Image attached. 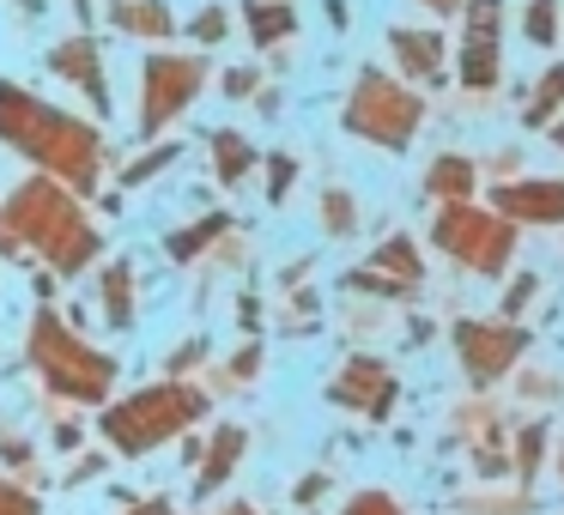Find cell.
I'll list each match as a JSON object with an SVG mask.
<instances>
[{"instance_id": "6da1fadb", "label": "cell", "mask_w": 564, "mask_h": 515, "mask_svg": "<svg viewBox=\"0 0 564 515\" xmlns=\"http://www.w3.org/2000/svg\"><path fill=\"white\" fill-rule=\"evenodd\" d=\"M0 146L25 152L37 171L62 176L74 195H98V176L110 164V146H104L98 128L43 103L37 91L13 86V79H0Z\"/></svg>"}, {"instance_id": "7a4b0ae2", "label": "cell", "mask_w": 564, "mask_h": 515, "mask_svg": "<svg viewBox=\"0 0 564 515\" xmlns=\"http://www.w3.org/2000/svg\"><path fill=\"white\" fill-rule=\"evenodd\" d=\"M0 219L13 224L19 249H31V255L55 273V280H79L86 267H98L104 237H98V224L86 219L79 195L62 183V176H50V171L25 176V183L7 195Z\"/></svg>"}, {"instance_id": "3957f363", "label": "cell", "mask_w": 564, "mask_h": 515, "mask_svg": "<svg viewBox=\"0 0 564 515\" xmlns=\"http://www.w3.org/2000/svg\"><path fill=\"white\" fill-rule=\"evenodd\" d=\"M207 406H213V394L200 388V382L164 376V382H152V388L122 394V401H104L98 437H104V449H110V454H122V461H140V454L164 449L171 437L195 430L200 418H207Z\"/></svg>"}, {"instance_id": "277c9868", "label": "cell", "mask_w": 564, "mask_h": 515, "mask_svg": "<svg viewBox=\"0 0 564 515\" xmlns=\"http://www.w3.org/2000/svg\"><path fill=\"white\" fill-rule=\"evenodd\" d=\"M25 358L37 370V382L50 388V401L62 406H104L122 382V364L116 352H98L74 321H62L50 304L31 316V333H25Z\"/></svg>"}, {"instance_id": "5b68a950", "label": "cell", "mask_w": 564, "mask_h": 515, "mask_svg": "<svg viewBox=\"0 0 564 515\" xmlns=\"http://www.w3.org/2000/svg\"><path fill=\"white\" fill-rule=\"evenodd\" d=\"M431 243H437V255H449L455 267L479 273V280H498L516 261V224L503 219L498 207L486 212V207H474V200H455V207H437Z\"/></svg>"}, {"instance_id": "8992f818", "label": "cell", "mask_w": 564, "mask_h": 515, "mask_svg": "<svg viewBox=\"0 0 564 515\" xmlns=\"http://www.w3.org/2000/svg\"><path fill=\"white\" fill-rule=\"evenodd\" d=\"M419 122H425V98L401 79H389L382 67H365L352 79V98H346V134L370 140L382 152H401L413 146Z\"/></svg>"}, {"instance_id": "52a82bcc", "label": "cell", "mask_w": 564, "mask_h": 515, "mask_svg": "<svg viewBox=\"0 0 564 515\" xmlns=\"http://www.w3.org/2000/svg\"><path fill=\"white\" fill-rule=\"evenodd\" d=\"M449 346H455V364H462V376L474 382L479 394L491 388V382H503L516 364H522L528 352V328L510 316L486 321V316H462L449 328Z\"/></svg>"}, {"instance_id": "ba28073f", "label": "cell", "mask_w": 564, "mask_h": 515, "mask_svg": "<svg viewBox=\"0 0 564 515\" xmlns=\"http://www.w3.org/2000/svg\"><path fill=\"white\" fill-rule=\"evenodd\" d=\"M207 86V62L200 55H147L140 62V134H164Z\"/></svg>"}, {"instance_id": "9c48e42d", "label": "cell", "mask_w": 564, "mask_h": 515, "mask_svg": "<svg viewBox=\"0 0 564 515\" xmlns=\"http://www.w3.org/2000/svg\"><path fill=\"white\" fill-rule=\"evenodd\" d=\"M328 401L334 406H346V413H358V418H370V425H382V418L401 406V376H394L382 358H370V352H358V358H346L340 370H334V382H328Z\"/></svg>"}, {"instance_id": "30bf717a", "label": "cell", "mask_w": 564, "mask_h": 515, "mask_svg": "<svg viewBox=\"0 0 564 515\" xmlns=\"http://www.w3.org/2000/svg\"><path fill=\"white\" fill-rule=\"evenodd\" d=\"M491 207L510 224H564V176H516L491 188Z\"/></svg>"}, {"instance_id": "8fae6325", "label": "cell", "mask_w": 564, "mask_h": 515, "mask_svg": "<svg viewBox=\"0 0 564 515\" xmlns=\"http://www.w3.org/2000/svg\"><path fill=\"white\" fill-rule=\"evenodd\" d=\"M249 454V430L243 425H219L207 442H200V461H195V497H219L231 485V473L243 467Z\"/></svg>"}, {"instance_id": "7c38bea8", "label": "cell", "mask_w": 564, "mask_h": 515, "mask_svg": "<svg viewBox=\"0 0 564 515\" xmlns=\"http://www.w3.org/2000/svg\"><path fill=\"white\" fill-rule=\"evenodd\" d=\"M50 74L74 79V86L98 103V116L110 110V86H104V62H98V43L91 37H67L62 50H50Z\"/></svg>"}, {"instance_id": "4fadbf2b", "label": "cell", "mask_w": 564, "mask_h": 515, "mask_svg": "<svg viewBox=\"0 0 564 515\" xmlns=\"http://www.w3.org/2000/svg\"><path fill=\"white\" fill-rule=\"evenodd\" d=\"M98 309H104V321H110L116 333L134 328V316H140V280H134V261H104V273H98Z\"/></svg>"}, {"instance_id": "5bb4252c", "label": "cell", "mask_w": 564, "mask_h": 515, "mask_svg": "<svg viewBox=\"0 0 564 515\" xmlns=\"http://www.w3.org/2000/svg\"><path fill=\"white\" fill-rule=\"evenodd\" d=\"M425 195H431V207L474 200V195H479V164L462 158V152H437V158L425 164Z\"/></svg>"}, {"instance_id": "9a60e30c", "label": "cell", "mask_w": 564, "mask_h": 515, "mask_svg": "<svg viewBox=\"0 0 564 515\" xmlns=\"http://www.w3.org/2000/svg\"><path fill=\"white\" fill-rule=\"evenodd\" d=\"M237 224H231V212H200L195 224H176L171 237H164V255L171 261H200V255H213V243H225V237H231Z\"/></svg>"}, {"instance_id": "2e32d148", "label": "cell", "mask_w": 564, "mask_h": 515, "mask_svg": "<svg viewBox=\"0 0 564 515\" xmlns=\"http://www.w3.org/2000/svg\"><path fill=\"white\" fill-rule=\"evenodd\" d=\"M389 50H394V62H401L413 79H443V37H437V31L394 25L389 31Z\"/></svg>"}, {"instance_id": "e0dca14e", "label": "cell", "mask_w": 564, "mask_h": 515, "mask_svg": "<svg viewBox=\"0 0 564 515\" xmlns=\"http://www.w3.org/2000/svg\"><path fill=\"white\" fill-rule=\"evenodd\" d=\"M534 509H540V503H534V485H510V491H503L498 479L455 497V515H534Z\"/></svg>"}, {"instance_id": "ac0fdd59", "label": "cell", "mask_w": 564, "mask_h": 515, "mask_svg": "<svg viewBox=\"0 0 564 515\" xmlns=\"http://www.w3.org/2000/svg\"><path fill=\"white\" fill-rule=\"evenodd\" d=\"M110 19L116 31H128V37H171L176 19L164 0H110Z\"/></svg>"}, {"instance_id": "d6986e66", "label": "cell", "mask_w": 564, "mask_h": 515, "mask_svg": "<svg viewBox=\"0 0 564 515\" xmlns=\"http://www.w3.org/2000/svg\"><path fill=\"white\" fill-rule=\"evenodd\" d=\"M503 74L498 62V37H486V31H467L462 43V91H491Z\"/></svg>"}, {"instance_id": "ffe728a7", "label": "cell", "mask_w": 564, "mask_h": 515, "mask_svg": "<svg viewBox=\"0 0 564 515\" xmlns=\"http://www.w3.org/2000/svg\"><path fill=\"white\" fill-rule=\"evenodd\" d=\"M370 267L377 273H389V280H406V285H425V255H419V243L413 237H382L377 249H370Z\"/></svg>"}, {"instance_id": "44dd1931", "label": "cell", "mask_w": 564, "mask_h": 515, "mask_svg": "<svg viewBox=\"0 0 564 515\" xmlns=\"http://www.w3.org/2000/svg\"><path fill=\"white\" fill-rule=\"evenodd\" d=\"M249 171H256V146H249L237 128H219V134H213V176H219L225 188H237Z\"/></svg>"}, {"instance_id": "7402d4cb", "label": "cell", "mask_w": 564, "mask_h": 515, "mask_svg": "<svg viewBox=\"0 0 564 515\" xmlns=\"http://www.w3.org/2000/svg\"><path fill=\"white\" fill-rule=\"evenodd\" d=\"M546 437H552V430L540 425V418L510 437V479H516V485H534V479H540V467H546Z\"/></svg>"}, {"instance_id": "603a6c76", "label": "cell", "mask_w": 564, "mask_h": 515, "mask_svg": "<svg viewBox=\"0 0 564 515\" xmlns=\"http://www.w3.org/2000/svg\"><path fill=\"white\" fill-rule=\"evenodd\" d=\"M243 19H249L256 50H273L285 31H297V13H292V7H280V0H243Z\"/></svg>"}, {"instance_id": "cb8c5ba5", "label": "cell", "mask_w": 564, "mask_h": 515, "mask_svg": "<svg viewBox=\"0 0 564 515\" xmlns=\"http://www.w3.org/2000/svg\"><path fill=\"white\" fill-rule=\"evenodd\" d=\"M564 110V62H552L546 74H540V86H534V98H528V110H522V122L528 128H546L552 116Z\"/></svg>"}, {"instance_id": "d4e9b609", "label": "cell", "mask_w": 564, "mask_h": 515, "mask_svg": "<svg viewBox=\"0 0 564 515\" xmlns=\"http://www.w3.org/2000/svg\"><path fill=\"white\" fill-rule=\"evenodd\" d=\"M346 292H358V297H389V304H413L419 285L389 280V273H377V267H358V273H346Z\"/></svg>"}, {"instance_id": "484cf974", "label": "cell", "mask_w": 564, "mask_h": 515, "mask_svg": "<svg viewBox=\"0 0 564 515\" xmlns=\"http://www.w3.org/2000/svg\"><path fill=\"white\" fill-rule=\"evenodd\" d=\"M467 461H474V479H479V485H491V479H510V449H503V437H474Z\"/></svg>"}, {"instance_id": "4316f807", "label": "cell", "mask_w": 564, "mask_h": 515, "mask_svg": "<svg viewBox=\"0 0 564 515\" xmlns=\"http://www.w3.org/2000/svg\"><path fill=\"white\" fill-rule=\"evenodd\" d=\"M322 231L328 237H352L358 231V207H352V195H346L340 183L322 188Z\"/></svg>"}, {"instance_id": "83f0119b", "label": "cell", "mask_w": 564, "mask_h": 515, "mask_svg": "<svg viewBox=\"0 0 564 515\" xmlns=\"http://www.w3.org/2000/svg\"><path fill=\"white\" fill-rule=\"evenodd\" d=\"M340 515H413V509H406V503L394 497V491L365 485V491H352V497H346V509H340Z\"/></svg>"}, {"instance_id": "f1b7e54d", "label": "cell", "mask_w": 564, "mask_h": 515, "mask_svg": "<svg viewBox=\"0 0 564 515\" xmlns=\"http://www.w3.org/2000/svg\"><path fill=\"white\" fill-rule=\"evenodd\" d=\"M0 515H43V497L19 473H0Z\"/></svg>"}, {"instance_id": "f546056e", "label": "cell", "mask_w": 564, "mask_h": 515, "mask_svg": "<svg viewBox=\"0 0 564 515\" xmlns=\"http://www.w3.org/2000/svg\"><path fill=\"white\" fill-rule=\"evenodd\" d=\"M176 152H183V146H176V140H164V146L140 152V158H134V164H128V171H122V188H140V183H147V176H159L164 164H176Z\"/></svg>"}, {"instance_id": "4dcf8cb0", "label": "cell", "mask_w": 564, "mask_h": 515, "mask_svg": "<svg viewBox=\"0 0 564 515\" xmlns=\"http://www.w3.org/2000/svg\"><path fill=\"white\" fill-rule=\"evenodd\" d=\"M292 183H297V158L292 152H273L268 158V207H285V200H292Z\"/></svg>"}, {"instance_id": "1f68e13d", "label": "cell", "mask_w": 564, "mask_h": 515, "mask_svg": "<svg viewBox=\"0 0 564 515\" xmlns=\"http://www.w3.org/2000/svg\"><path fill=\"white\" fill-rule=\"evenodd\" d=\"M528 37H534L540 50H552V37H558V0H534V7H528Z\"/></svg>"}, {"instance_id": "d6a6232c", "label": "cell", "mask_w": 564, "mask_h": 515, "mask_svg": "<svg viewBox=\"0 0 564 515\" xmlns=\"http://www.w3.org/2000/svg\"><path fill=\"white\" fill-rule=\"evenodd\" d=\"M462 7H467V31H486V37H498L503 0H462Z\"/></svg>"}, {"instance_id": "836d02e7", "label": "cell", "mask_w": 564, "mask_h": 515, "mask_svg": "<svg viewBox=\"0 0 564 515\" xmlns=\"http://www.w3.org/2000/svg\"><path fill=\"white\" fill-rule=\"evenodd\" d=\"M534 297H540V280H534V273H516V280H510V292H503V316L516 321L528 304H534Z\"/></svg>"}, {"instance_id": "e575fe53", "label": "cell", "mask_w": 564, "mask_h": 515, "mask_svg": "<svg viewBox=\"0 0 564 515\" xmlns=\"http://www.w3.org/2000/svg\"><path fill=\"white\" fill-rule=\"evenodd\" d=\"M31 461H37V449H31L25 437H0V467H7V473L25 479V473H31Z\"/></svg>"}, {"instance_id": "d590c367", "label": "cell", "mask_w": 564, "mask_h": 515, "mask_svg": "<svg viewBox=\"0 0 564 515\" xmlns=\"http://www.w3.org/2000/svg\"><path fill=\"white\" fill-rule=\"evenodd\" d=\"M328 491H334V479H328V473H304V479L292 485V503H297V509H316V503L328 497Z\"/></svg>"}, {"instance_id": "8d00e7d4", "label": "cell", "mask_w": 564, "mask_h": 515, "mask_svg": "<svg viewBox=\"0 0 564 515\" xmlns=\"http://www.w3.org/2000/svg\"><path fill=\"white\" fill-rule=\"evenodd\" d=\"M522 401L528 406H546V401H558V376H552V370H528V376H522Z\"/></svg>"}, {"instance_id": "74e56055", "label": "cell", "mask_w": 564, "mask_h": 515, "mask_svg": "<svg viewBox=\"0 0 564 515\" xmlns=\"http://www.w3.org/2000/svg\"><path fill=\"white\" fill-rule=\"evenodd\" d=\"M200 364H207V340H200V333L171 352V376H188V370H200Z\"/></svg>"}, {"instance_id": "f35d334b", "label": "cell", "mask_w": 564, "mask_h": 515, "mask_svg": "<svg viewBox=\"0 0 564 515\" xmlns=\"http://www.w3.org/2000/svg\"><path fill=\"white\" fill-rule=\"evenodd\" d=\"M104 461H110L104 449H86L74 467H67V485H86V479H98V473H104Z\"/></svg>"}, {"instance_id": "ab89813d", "label": "cell", "mask_w": 564, "mask_h": 515, "mask_svg": "<svg viewBox=\"0 0 564 515\" xmlns=\"http://www.w3.org/2000/svg\"><path fill=\"white\" fill-rule=\"evenodd\" d=\"M225 25H231V19H225V7H207V13L195 19V37H200V43H219Z\"/></svg>"}, {"instance_id": "60d3db41", "label": "cell", "mask_w": 564, "mask_h": 515, "mask_svg": "<svg viewBox=\"0 0 564 515\" xmlns=\"http://www.w3.org/2000/svg\"><path fill=\"white\" fill-rule=\"evenodd\" d=\"M261 370V340H249V346H237V358H231V376L237 382H249Z\"/></svg>"}, {"instance_id": "b9f144b4", "label": "cell", "mask_w": 564, "mask_h": 515, "mask_svg": "<svg viewBox=\"0 0 564 515\" xmlns=\"http://www.w3.org/2000/svg\"><path fill=\"white\" fill-rule=\"evenodd\" d=\"M122 515H176V503L164 497V491H152V497H128Z\"/></svg>"}, {"instance_id": "7bdbcfd3", "label": "cell", "mask_w": 564, "mask_h": 515, "mask_svg": "<svg viewBox=\"0 0 564 515\" xmlns=\"http://www.w3.org/2000/svg\"><path fill=\"white\" fill-rule=\"evenodd\" d=\"M249 91H256V74H243V67H237V74H225V98H237V103H243Z\"/></svg>"}, {"instance_id": "ee69618b", "label": "cell", "mask_w": 564, "mask_h": 515, "mask_svg": "<svg viewBox=\"0 0 564 515\" xmlns=\"http://www.w3.org/2000/svg\"><path fill=\"white\" fill-rule=\"evenodd\" d=\"M79 442H86V430H79V425H62V430H55V449H62V454H74Z\"/></svg>"}, {"instance_id": "f6af8a7d", "label": "cell", "mask_w": 564, "mask_h": 515, "mask_svg": "<svg viewBox=\"0 0 564 515\" xmlns=\"http://www.w3.org/2000/svg\"><path fill=\"white\" fill-rule=\"evenodd\" d=\"M219 515H261V509L249 497H231V503H219Z\"/></svg>"}, {"instance_id": "bcb514c9", "label": "cell", "mask_w": 564, "mask_h": 515, "mask_svg": "<svg viewBox=\"0 0 564 515\" xmlns=\"http://www.w3.org/2000/svg\"><path fill=\"white\" fill-rule=\"evenodd\" d=\"M419 7H425V13H437V19H443V13H455V7H462V0H419Z\"/></svg>"}, {"instance_id": "7dc6e473", "label": "cell", "mask_w": 564, "mask_h": 515, "mask_svg": "<svg viewBox=\"0 0 564 515\" xmlns=\"http://www.w3.org/2000/svg\"><path fill=\"white\" fill-rule=\"evenodd\" d=\"M546 128H552V146H558V152H564V116H552V122H546Z\"/></svg>"}, {"instance_id": "c3c4849f", "label": "cell", "mask_w": 564, "mask_h": 515, "mask_svg": "<svg viewBox=\"0 0 564 515\" xmlns=\"http://www.w3.org/2000/svg\"><path fill=\"white\" fill-rule=\"evenodd\" d=\"M558 485H564V437H558Z\"/></svg>"}]
</instances>
